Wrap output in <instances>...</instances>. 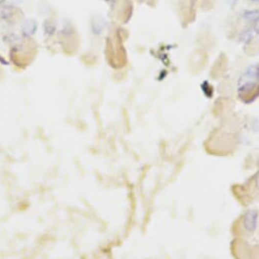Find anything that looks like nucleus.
I'll use <instances>...</instances> for the list:
<instances>
[{"label":"nucleus","mask_w":259,"mask_h":259,"mask_svg":"<svg viewBox=\"0 0 259 259\" xmlns=\"http://www.w3.org/2000/svg\"><path fill=\"white\" fill-rule=\"evenodd\" d=\"M259 86V66H253L247 69L239 80V91L248 94L258 88Z\"/></svg>","instance_id":"obj_1"},{"label":"nucleus","mask_w":259,"mask_h":259,"mask_svg":"<svg viewBox=\"0 0 259 259\" xmlns=\"http://www.w3.org/2000/svg\"><path fill=\"white\" fill-rule=\"evenodd\" d=\"M243 18L249 22L255 24L259 21V9H249V10H244L243 12Z\"/></svg>","instance_id":"obj_2"},{"label":"nucleus","mask_w":259,"mask_h":259,"mask_svg":"<svg viewBox=\"0 0 259 259\" xmlns=\"http://www.w3.org/2000/svg\"><path fill=\"white\" fill-rule=\"evenodd\" d=\"M250 1L255 2V3H259V0H250Z\"/></svg>","instance_id":"obj_4"},{"label":"nucleus","mask_w":259,"mask_h":259,"mask_svg":"<svg viewBox=\"0 0 259 259\" xmlns=\"http://www.w3.org/2000/svg\"><path fill=\"white\" fill-rule=\"evenodd\" d=\"M253 29H254V31L256 32V34H258V35H259V21H258V22H256V23L254 24V27H253Z\"/></svg>","instance_id":"obj_3"}]
</instances>
